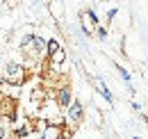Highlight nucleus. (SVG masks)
<instances>
[{
    "mask_svg": "<svg viewBox=\"0 0 148 139\" xmlns=\"http://www.w3.org/2000/svg\"><path fill=\"white\" fill-rule=\"evenodd\" d=\"M27 80V69L18 64V62H7L5 71H2V82L12 85V87H23Z\"/></svg>",
    "mask_w": 148,
    "mask_h": 139,
    "instance_id": "1",
    "label": "nucleus"
},
{
    "mask_svg": "<svg viewBox=\"0 0 148 139\" xmlns=\"http://www.w3.org/2000/svg\"><path fill=\"white\" fill-rule=\"evenodd\" d=\"M55 103H57V107L59 109H66L69 105L73 103V89H71V85H59L57 87V91H55Z\"/></svg>",
    "mask_w": 148,
    "mask_h": 139,
    "instance_id": "2",
    "label": "nucleus"
},
{
    "mask_svg": "<svg viewBox=\"0 0 148 139\" xmlns=\"http://www.w3.org/2000/svg\"><path fill=\"white\" fill-rule=\"evenodd\" d=\"M66 119H69V123H73V125H80V123L84 121V105L73 98V103L66 107Z\"/></svg>",
    "mask_w": 148,
    "mask_h": 139,
    "instance_id": "3",
    "label": "nucleus"
},
{
    "mask_svg": "<svg viewBox=\"0 0 148 139\" xmlns=\"http://www.w3.org/2000/svg\"><path fill=\"white\" fill-rule=\"evenodd\" d=\"M30 135H32V125H27V123L14 128V139H30Z\"/></svg>",
    "mask_w": 148,
    "mask_h": 139,
    "instance_id": "4",
    "label": "nucleus"
},
{
    "mask_svg": "<svg viewBox=\"0 0 148 139\" xmlns=\"http://www.w3.org/2000/svg\"><path fill=\"white\" fill-rule=\"evenodd\" d=\"M96 85H98V91H100V96H103V98H105V100H107L110 105L114 103V96H112V91L107 89V85H105L100 78H96Z\"/></svg>",
    "mask_w": 148,
    "mask_h": 139,
    "instance_id": "5",
    "label": "nucleus"
},
{
    "mask_svg": "<svg viewBox=\"0 0 148 139\" xmlns=\"http://www.w3.org/2000/svg\"><path fill=\"white\" fill-rule=\"evenodd\" d=\"M59 48H62V43H59L57 39H48V41H46V57H53Z\"/></svg>",
    "mask_w": 148,
    "mask_h": 139,
    "instance_id": "6",
    "label": "nucleus"
},
{
    "mask_svg": "<svg viewBox=\"0 0 148 139\" xmlns=\"http://www.w3.org/2000/svg\"><path fill=\"white\" fill-rule=\"evenodd\" d=\"M116 71H119V75L123 78V82L128 85V89H130V91H134V89H132V80H130V73H128V71L123 69V66H116Z\"/></svg>",
    "mask_w": 148,
    "mask_h": 139,
    "instance_id": "7",
    "label": "nucleus"
},
{
    "mask_svg": "<svg viewBox=\"0 0 148 139\" xmlns=\"http://www.w3.org/2000/svg\"><path fill=\"white\" fill-rule=\"evenodd\" d=\"M32 39H34V34H25L23 39H21V50H23V52L32 46Z\"/></svg>",
    "mask_w": 148,
    "mask_h": 139,
    "instance_id": "8",
    "label": "nucleus"
},
{
    "mask_svg": "<svg viewBox=\"0 0 148 139\" xmlns=\"http://www.w3.org/2000/svg\"><path fill=\"white\" fill-rule=\"evenodd\" d=\"M96 36L105 41V39H107V28H103V25H96Z\"/></svg>",
    "mask_w": 148,
    "mask_h": 139,
    "instance_id": "9",
    "label": "nucleus"
},
{
    "mask_svg": "<svg viewBox=\"0 0 148 139\" xmlns=\"http://www.w3.org/2000/svg\"><path fill=\"white\" fill-rule=\"evenodd\" d=\"M7 137H9V130L5 125H0V139H7Z\"/></svg>",
    "mask_w": 148,
    "mask_h": 139,
    "instance_id": "10",
    "label": "nucleus"
},
{
    "mask_svg": "<svg viewBox=\"0 0 148 139\" xmlns=\"http://www.w3.org/2000/svg\"><path fill=\"white\" fill-rule=\"evenodd\" d=\"M116 14H119V9H110V12H107V21H114Z\"/></svg>",
    "mask_w": 148,
    "mask_h": 139,
    "instance_id": "11",
    "label": "nucleus"
},
{
    "mask_svg": "<svg viewBox=\"0 0 148 139\" xmlns=\"http://www.w3.org/2000/svg\"><path fill=\"white\" fill-rule=\"evenodd\" d=\"M132 139H141V137H132Z\"/></svg>",
    "mask_w": 148,
    "mask_h": 139,
    "instance_id": "12",
    "label": "nucleus"
},
{
    "mask_svg": "<svg viewBox=\"0 0 148 139\" xmlns=\"http://www.w3.org/2000/svg\"><path fill=\"white\" fill-rule=\"evenodd\" d=\"M55 2H57V0H55Z\"/></svg>",
    "mask_w": 148,
    "mask_h": 139,
    "instance_id": "13",
    "label": "nucleus"
}]
</instances>
